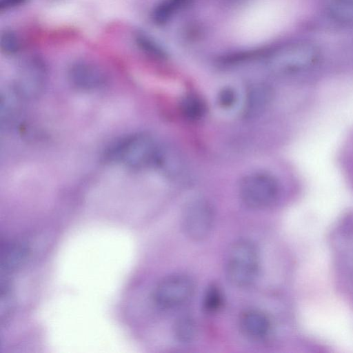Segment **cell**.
Returning a JSON list of instances; mask_svg holds the SVG:
<instances>
[{"label":"cell","mask_w":353,"mask_h":353,"mask_svg":"<svg viewBox=\"0 0 353 353\" xmlns=\"http://www.w3.org/2000/svg\"><path fill=\"white\" fill-rule=\"evenodd\" d=\"M159 147L143 132L128 135L113 143L105 152L108 162L121 163L133 169L154 165Z\"/></svg>","instance_id":"cell-1"},{"label":"cell","mask_w":353,"mask_h":353,"mask_svg":"<svg viewBox=\"0 0 353 353\" xmlns=\"http://www.w3.org/2000/svg\"><path fill=\"white\" fill-rule=\"evenodd\" d=\"M259 252L254 243L247 239L236 241L230 248L226 263L230 282L240 288L252 284L259 269Z\"/></svg>","instance_id":"cell-2"},{"label":"cell","mask_w":353,"mask_h":353,"mask_svg":"<svg viewBox=\"0 0 353 353\" xmlns=\"http://www.w3.org/2000/svg\"><path fill=\"white\" fill-rule=\"evenodd\" d=\"M279 191L277 180L272 175L262 172L245 176L239 185L240 196L245 205L252 208H263L272 204Z\"/></svg>","instance_id":"cell-3"},{"label":"cell","mask_w":353,"mask_h":353,"mask_svg":"<svg viewBox=\"0 0 353 353\" xmlns=\"http://www.w3.org/2000/svg\"><path fill=\"white\" fill-rule=\"evenodd\" d=\"M194 291V284L190 277L183 274H174L159 282L153 292V299L159 307L174 308L187 303Z\"/></svg>","instance_id":"cell-4"},{"label":"cell","mask_w":353,"mask_h":353,"mask_svg":"<svg viewBox=\"0 0 353 353\" xmlns=\"http://www.w3.org/2000/svg\"><path fill=\"white\" fill-rule=\"evenodd\" d=\"M319 46L309 41L289 43L278 50L277 67L282 72H296L309 69L320 59Z\"/></svg>","instance_id":"cell-5"},{"label":"cell","mask_w":353,"mask_h":353,"mask_svg":"<svg viewBox=\"0 0 353 353\" xmlns=\"http://www.w3.org/2000/svg\"><path fill=\"white\" fill-rule=\"evenodd\" d=\"M214 214L211 204L205 199L190 201L182 214L183 228L186 235L192 240L206 238L212 231Z\"/></svg>","instance_id":"cell-6"},{"label":"cell","mask_w":353,"mask_h":353,"mask_svg":"<svg viewBox=\"0 0 353 353\" xmlns=\"http://www.w3.org/2000/svg\"><path fill=\"white\" fill-rule=\"evenodd\" d=\"M68 78L72 86L82 90L99 89L108 81V76L101 67L87 61L73 63L68 68Z\"/></svg>","instance_id":"cell-7"},{"label":"cell","mask_w":353,"mask_h":353,"mask_svg":"<svg viewBox=\"0 0 353 353\" xmlns=\"http://www.w3.org/2000/svg\"><path fill=\"white\" fill-rule=\"evenodd\" d=\"M46 80V72L42 63L31 61L24 65L15 80V91L23 98L34 99L43 92Z\"/></svg>","instance_id":"cell-8"},{"label":"cell","mask_w":353,"mask_h":353,"mask_svg":"<svg viewBox=\"0 0 353 353\" xmlns=\"http://www.w3.org/2000/svg\"><path fill=\"white\" fill-rule=\"evenodd\" d=\"M239 325L243 334L253 340L265 338L271 328L268 316L258 310L245 311L240 317Z\"/></svg>","instance_id":"cell-9"},{"label":"cell","mask_w":353,"mask_h":353,"mask_svg":"<svg viewBox=\"0 0 353 353\" xmlns=\"http://www.w3.org/2000/svg\"><path fill=\"white\" fill-rule=\"evenodd\" d=\"M272 97V90L263 84L252 86L248 91L244 106V114L248 118L261 114L270 104Z\"/></svg>","instance_id":"cell-10"},{"label":"cell","mask_w":353,"mask_h":353,"mask_svg":"<svg viewBox=\"0 0 353 353\" xmlns=\"http://www.w3.org/2000/svg\"><path fill=\"white\" fill-rule=\"evenodd\" d=\"M325 13L334 25L345 28L353 26V0H328Z\"/></svg>","instance_id":"cell-11"},{"label":"cell","mask_w":353,"mask_h":353,"mask_svg":"<svg viewBox=\"0 0 353 353\" xmlns=\"http://www.w3.org/2000/svg\"><path fill=\"white\" fill-rule=\"evenodd\" d=\"M28 252V246L23 242L17 241L6 243L1 252V270L8 272L18 268L25 261Z\"/></svg>","instance_id":"cell-12"},{"label":"cell","mask_w":353,"mask_h":353,"mask_svg":"<svg viewBox=\"0 0 353 353\" xmlns=\"http://www.w3.org/2000/svg\"><path fill=\"white\" fill-rule=\"evenodd\" d=\"M182 114L188 119L199 120L203 118L207 110L204 100L195 94L185 96L181 103Z\"/></svg>","instance_id":"cell-13"},{"label":"cell","mask_w":353,"mask_h":353,"mask_svg":"<svg viewBox=\"0 0 353 353\" xmlns=\"http://www.w3.org/2000/svg\"><path fill=\"white\" fill-rule=\"evenodd\" d=\"M196 333V323L190 316L180 317L174 325V334L181 342L189 343L193 341Z\"/></svg>","instance_id":"cell-14"},{"label":"cell","mask_w":353,"mask_h":353,"mask_svg":"<svg viewBox=\"0 0 353 353\" xmlns=\"http://www.w3.org/2000/svg\"><path fill=\"white\" fill-rule=\"evenodd\" d=\"M189 0H164L152 12V19L157 23H164Z\"/></svg>","instance_id":"cell-15"},{"label":"cell","mask_w":353,"mask_h":353,"mask_svg":"<svg viewBox=\"0 0 353 353\" xmlns=\"http://www.w3.org/2000/svg\"><path fill=\"white\" fill-rule=\"evenodd\" d=\"M134 39L137 46L145 53L157 58H164L165 57V52L148 35L142 32H138L136 34Z\"/></svg>","instance_id":"cell-16"},{"label":"cell","mask_w":353,"mask_h":353,"mask_svg":"<svg viewBox=\"0 0 353 353\" xmlns=\"http://www.w3.org/2000/svg\"><path fill=\"white\" fill-rule=\"evenodd\" d=\"M222 293L215 285L209 286L203 297V307L208 312H214L220 308L222 304Z\"/></svg>","instance_id":"cell-17"},{"label":"cell","mask_w":353,"mask_h":353,"mask_svg":"<svg viewBox=\"0 0 353 353\" xmlns=\"http://www.w3.org/2000/svg\"><path fill=\"white\" fill-rule=\"evenodd\" d=\"M0 47L5 54H15L20 50V40L13 31L6 30L1 34Z\"/></svg>","instance_id":"cell-18"},{"label":"cell","mask_w":353,"mask_h":353,"mask_svg":"<svg viewBox=\"0 0 353 353\" xmlns=\"http://www.w3.org/2000/svg\"><path fill=\"white\" fill-rule=\"evenodd\" d=\"M236 91L230 87L223 88L218 94V102L224 108L232 107L236 101Z\"/></svg>","instance_id":"cell-19"},{"label":"cell","mask_w":353,"mask_h":353,"mask_svg":"<svg viewBox=\"0 0 353 353\" xmlns=\"http://www.w3.org/2000/svg\"><path fill=\"white\" fill-rule=\"evenodd\" d=\"M27 0H0V10H8L19 6Z\"/></svg>","instance_id":"cell-20"},{"label":"cell","mask_w":353,"mask_h":353,"mask_svg":"<svg viewBox=\"0 0 353 353\" xmlns=\"http://www.w3.org/2000/svg\"><path fill=\"white\" fill-rule=\"evenodd\" d=\"M229 1H236V0H228Z\"/></svg>","instance_id":"cell-21"}]
</instances>
